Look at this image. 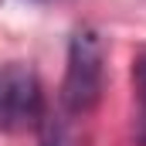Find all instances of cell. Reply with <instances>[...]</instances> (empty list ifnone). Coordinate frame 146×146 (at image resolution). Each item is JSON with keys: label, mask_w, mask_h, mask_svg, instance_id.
I'll list each match as a JSON object with an SVG mask.
<instances>
[{"label": "cell", "mask_w": 146, "mask_h": 146, "mask_svg": "<svg viewBox=\"0 0 146 146\" xmlns=\"http://www.w3.org/2000/svg\"><path fill=\"white\" fill-rule=\"evenodd\" d=\"M102 99V41L95 31H78L68 48V72L61 85L65 109L82 115L92 112Z\"/></svg>", "instance_id": "cell-1"}, {"label": "cell", "mask_w": 146, "mask_h": 146, "mask_svg": "<svg viewBox=\"0 0 146 146\" xmlns=\"http://www.w3.org/2000/svg\"><path fill=\"white\" fill-rule=\"evenodd\" d=\"M44 95L34 68L24 61L0 65V129L3 133H27L41 126Z\"/></svg>", "instance_id": "cell-2"}, {"label": "cell", "mask_w": 146, "mask_h": 146, "mask_svg": "<svg viewBox=\"0 0 146 146\" xmlns=\"http://www.w3.org/2000/svg\"><path fill=\"white\" fill-rule=\"evenodd\" d=\"M133 88H136V139L146 146V54L133 61Z\"/></svg>", "instance_id": "cell-3"}, {"label": "cell", "mask_w": 146, "mask_h": 146, "mask_svg": "<svg viewBox=\"0 0 146 146\" xmlns=\"http://www.w3.org/2000/svg\"><path fill=\"white\" fill-rule=\"evenodd\" d=\"M44 146H58V139H44Z\"/></svg>", "instance_id": "cell-4"}]
</instances>
